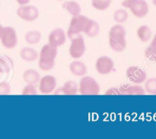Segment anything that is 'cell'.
<instances>
[{"label": "cell", "instance_id": "cell-21", "mask_svg": "<svg viewBox=\"0 0 156 139\" xmlns=\"http://www.w3.org/2000/svg\"><path fill=\"white\" fill-rule=\"evenodd\" d=\"M99 30H100V27H99L98 23L90 19L88 24H87L86 28H85V31L84 33L88 37L94 38V37H96L98 35Z\"/></svg>", "mask_w": 156, "mask_h": 139}, {"label": "cell", "instance_id": "cell-32", "mask_svg": "<svg viewBox=\"0 0 156 139\" xmlns=\"http://www.w3.org/2000/svg\"><path fill=\"white\" fill-rule=\"evenodd\" d=\"M152 4L155 6H156V0H152Z\"/></svg>", "mask_w": 156, "mask_h": 139}, {"label": "cell", "instance_id": "cell-5", "mask_svg": "<svg viewBox=\"0 0 156 139\" xmlns=\"http://www.w3.org/2000/svg\"><path fill=\"white\" fill-rule=\"evenodd\" d=\"M0 39L4 47L7 49L15 48L18 44V35L16 30L12 27H3Z\"/></svg>", "mask_w": 156, "mask_h": 139}, {"label": "cell", "instance_id": "cell-6", "mask_svg": "<svg viewBox=\"0 0 156 139\" xmlns=\"http://www.w3.org/2000/svg\"><path fill=\"white\" fill-rule=\"evenodd\" d=\"M85 43L81 35L72 38L71 44L69 48V53L73 59L78 60L82 57L85 52Z\"/></svg>", "mask_w": 156, "mask_h": 139}, {"label": "cell", "instance_id": "cell-22", "mask_svg": "<svg viewBox=\"0 0 156 139\" xmlns=\"http://www.w3.org/2000/svg\"><path fill=\"white\" fill-rule=\"evenodd\" d=\"M111 0H91L93 8L98 11H105L110 7Z\"/></svg>", "mask_w": 156, "mask_h": 139}, {"label": "cell", "instance_id": "cell-26", "mask_svg": "<svg viewBox=\"0 0 156 139\" xmlns=\"http://www.w3.org/2000/svg\"><path fill=\"white\" fill-rule=\"evenodd\" d=\"M37 89L34 85L27 84L22 90V95H37Z\"/></svg>", "mask_w": 156, "mask_h": 139}, {"label": "cell", "instance_id": "cell-31", "mask_svg": "<svg viewBox=\"0 0 156 139\" xmlns=\"http://www.w3.org/2000/svg\"><path fill=\"white\" fill-rule=\"evenodd\" d=\"M2 30H3V27L1 25V24H0V36H1L2 32Z\"/></svg>", "mask_w": 156, "mask_h": 139}, {"label": "cell", "instance_id": "cell-10", "mask_svg": "<svg viewBox=\"0 0 156 139\" xmlns=\"http://www.w3.org/2000/svg\"><path fill=\"white\" fill-rule=\"evenodd\" d=\"M39 91L43 94H50L54 92L56 87V79L52 75H47L41 78L39 82Z\"/></svg>", "mask_w": 156, "mask_h": 139}, {"label": "cell", "instance_id": "cell-29", "mask_svg": "<svg viewBox=\"0 0 156 139\" xmlns=\"http://www.w3.org/2000/svg\"><path fill=\"white\" fill-rule=\"evenodd\" d=\"M105 95H120L118 87H113L105 93Z\"/></svg>", "mask_w": 156, "mask_h": 139}, {"label": "cell", "instance_id": "cell-2", "mask_svg": "<svg viewBox=\"0 0 156 139\" xmlns=\"http://www.w3.org/2000/svg\"><path fill=\"white\" fill-rule=\"evenodd\" d=\"M57 56V47L48 44L43 46L38 57V66L43 71H50L55 65V59Z\"/></svg>", "mask_w": 156, "mask_h": 139}, {"label": "cell", "instance_id": "cell-1", "mask_svg": "<svg viewBox=\"0 0 156 139\" xmlns=\"http://www.w3.org/2000/svg\"><path fill=\"white\" fill-rule=\"evenodd\" d=\"M126 30L120 24L112 26L109 31V44L114 51L120 53L126 47Z\"/></svg>", "mask_w": 156, "mask_h": 139}, {"label": "cell", "instance_id": "cell-13", "mask_svg": "<svg viewBox=\"0 0 156 139\" xmlns=\"http://www.w3.org/2000/svg\"><path fill=\"white\" fill-rule=\"evenodd\" d=\"M120 95H144V88L139 84H123L118 87Z\"/></svg>", "mask_w": 156, "mask_h": 139}, {"label": "cell", "instance_id": "cell-23", "mask_svg": "<svg viewBox=\"0 0 156 139\" xmlns=\"http://www.w3.org/2000/svg\"><path fill=\"white\" fill-rule=\"evenodd\" d=\"M129 18L127 12L123 9H119L116 10L114 13V19L117 24H121L124 22Z\"/></svg>", "mask_w": 156, "mask_h": 139}, {"label": "cell", "instance_id": "cell-7", "mask_svg": "<svg viewBox=\"0 0 156 139\" xmlns=\"http://www.w3.org/2000/svg\"><path fill=\"white\" fill-rule=\"evenodd\" d=\"M16 13L21 19L28 22L35 21L39 17V11L37 8L29 4L25 5H20Z\"/></svg>", "mask_w": 156, "mask_h": 139}, {"label": "cell", "instance_id": "cell-3", "mask_svg": "<svg viewBox=\"0 0 156 139\" xmlns=\"http://www.w3.org/2000/svg\"><path fill=\"white\" fill-rule=\"evenodd\" d=\"M89 20V18L80 14L76 16H73L67 31L69 38L72 39L75 37L80 35L81 33H84Z\"/></svg>", "mask_w": 156, "mask_h": 139}, {"label": "cell", "instance_id": "cell-20", "mask_svg": "<svg viewBox=\"0 0 156 139\" xmlns=\"http://www.w3.org/2000/svg\"><path fill=\"white\" fill-rule=\"evenodd\" d=\"M41 38H42L41 33L37 30L30 31L24 35V40L30 45H34V44H38L41 40Z\"/></svg>", "mask_w": 156, "mask_h": 139}, {"label": "cell", "instance_id": "cell-27", "mask_svg": "<svg viewBox=\"0 0 156 139\" xmlns=\"http://www.w3.org/2000/svg\"><path fill=\"white\" fill-rule=\"evenodd\" d=\"M10 93V85L6 82H1V83H0V95H9Z\"/></svg>", "mask_w": 156, "mask_h": 139}, {"label": "cell", "instance_id": "cell-12", "mask_svg": "<svg viewBox=\"0 0 156 139\" xmlns=\"http://www.w3.org/2000/svg\"><path fill=\"white\" fill-rule=\"evenodd\" d=\"M133 15L138 18H143L148 15L149 11V5L146 0H136L129 9Z\"/></svg>", "mask_w": 156, "mask_h": 139}, {"label": "cell", "instance_id": "cell-25", "mask_svg": "<svg viewBox=\"0 0 156 139\" xmlns=\"http://www.w3.org/2000/svg\"><path fill=\"white\" fill-rule=\"evenodd\" d=\"M144 90L149 94L156 95V78H150L145 81Z\"/></svg>", "mask_w": 156, "mask_h": 139}, {"label": "cell", "instance_id": "cell-8", "mask_svg": "<svg viewBox=\"0 0 156 139\" xmlns=\"http://www.w3.org/2000/svg\"><path fill=\"white\" fill-rule=\"evenodd\" d=\"M126 75L129 82L134 84H141L146 80V73L140 67L132 66L128 67Z\"/></svg>", "mask_w": 156, "mask_h": 139}, {"label": "cell", "instance_id": "cell-17", "mask_svg": "<svg viewBox=\"0 0 156 139\" xmlns=\"http://www.w3.org/2000/svg\"><path fill=\"white\" fill-rule=\"evenodd\" d=\"M79 92V86L75 81L69 80L64 83L60 89L56 90V94L61 93L63 95H76Z\"/></svg>", "mask_w": 156, "mask_h": 139}, {"label": "cell", "instance_id": "cell-18", "mask_svg": "<svg viewBox=\"0 0 156 139\" xmlns=\"http://www.w3.org/2000/svg\"><path fill=\"white\" fill-rule=\"evenodd\" d=\"M62 8L70 14L72 16H76L79 15L82 11V8L79 3L75 0H69L62 3Z\"/></svg>", "mask_w": 156, "mask_h": 139}, {"label": "cell", "instance_id": "cell-30", "mask_svg": "<svg viewBox=\"0 0 156 139\" xmlns=\"http://www.w3.org/2000/svg\"><path fill=\"white\" fill-rule=\"evenodd\" d=\"M16 2L20 5H25L29 4L30 0H16Z\"/></svg>", "mask_w": 156, "mask_h": 139}, {"label": "cell", "instance_id": "cell-16", "mask_svg": "<svg viewBox=\"0 0 156 139\" xmlns=\"http://www.w3.org/2000/svg\"><path fill=\"white\" fill-rule=\"evenodd\" d=\"M39 53L33 47H26L20 51V57L26 62H33L38 59Z\"/></svg>", "mask_w": 156, "mask_h": 139}, {"label": "cell", "instance_id": "cell-4", "mask_svg": "<svg viewBox=\"0 0 156 139\" xmlns=\"http://www.w3.org/2000/svg\"><path fill=\"white\" fill-rule=\"evenodd\" d=\"M79 92L81 95L94 96L100 93V86L98 82L91 76H83L79 84Z\"/></svg>", "mask_w": 156, "mask_h": 139}, {"label": "cell", "instance_id": "cell-24", "mask_svg": "<svg viewBox=\"0 0 156 139\" xmlns=\"http://www.w3.org/2000/svg\"><path fill=\"white\" fill-rule=\"evenodd\" d=\"M145 56L149 60L156 62V44L152 42L145 50Z\"/></svg>", "mask_w": 156, "mask_h": 139}, {"label": "cell", "instance_id": "cell-9", "mask_svg": "<svg viewBox=\"0 0 156 139\" xmlns=\"http://www.w3.org/2000/svg\"><path fill=\"white\" fill-rule=\"evenodd\" d=\"M98 73L101 75L109 74L114 67V62L108 56H101L98 58L95 64Z\"/></svg>", "mask_w": 156, "mask_h": 139}, {"label": "cell", "instance_id": "cell-15", "mask_svg": "<svg viewBox=\"0 0 156 139\" xmlns=\"http://www.w3.org/2000/svg\"><path fill=\"white\" fill-rule=\"evenodd\" d=\"M22 78L27 84L36 85L41 79V74L35 69L30 68L26 70L22 75Z\"/></svg>", "mask_w": 156, "mask_h": 139}, {"label": "cell", "instance_id": "cell-11", "mask_svg": "<svg viewBox=\"0 0 156 139\" xmlns=\"http://www.w3.org/2000/svg\"><path fill=\"white\" fill-rule=\"evenodd\" d=\"M66 41V35L62 28H56L50 32L48 37V43L56 47H61Z\"/></svg>", "mask_w": 156, "mask_h": 139}, {"label": "cell", "instance_id": "cell-33", "mask_svg": "<svg viewBox=\"0 0 156 139\" xmlns=\"http://www.w3.org/2000/svg\"><path fill=\"white\" fill-rule=\"evenodd\" d=\"M57 1H64V0H57Z\"/></svg>", "mask_w": 156, "mask_h": 139}, {"label": "cell", "instance_id": "cell-28", "mask_svg": "<svg viewBox=\"0 0 156 139\" xmlns=\"http://www.w3.org/2000/svg\"><path fill=\"white\" fill-rule=\"evenodd\" d=\"M136 0H122L121 5L124 9H130L131 6L136 2Z\"/></svg>", "mask_w": 156, "mask_h": 139}, {"label": "cell", "instance_id": "cell-14", "mask_svg": "<svg viewBox=\"0 0 156 139\" xmlns=\"http://www.w3.org/2000/svg\"><path fill=\"white\" fill-rule=\"evenodd\" d=\"M69 71L76 76H84L87 73L88 68L85 63L80 60H74L69 64Z\"/></svg>", "mask_w": 156, "mask_h": 139}, {"label": "cell", "instance_id": "cell-19", "mask_svg": "<svg viewBox=\"0 0 156 139\" xmlns=\"http://www.w3.org/2000/svg\"><path fill=\"white\" fill-rule=\"evenodd\" d=\"M136 35L142 42H148L152 38V32L149 26L142 25L137 29Z\"/></svg>", "mask_w": 156, "mask_h": 139}]
</instances>
